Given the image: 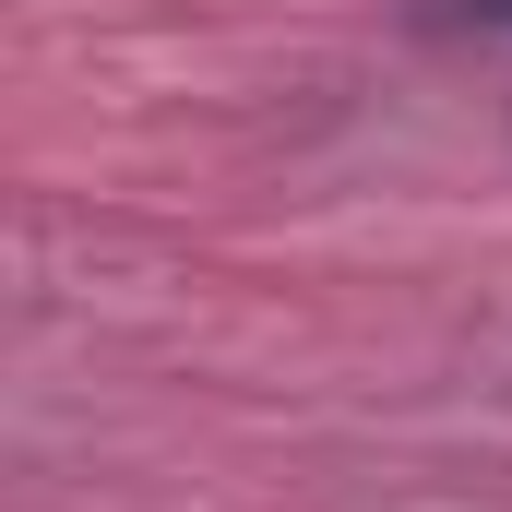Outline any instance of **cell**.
Returning a JSON list of instances; mask_svg holds the SVG:
<instances>
[{
  "label": "cell",
  "instance_id": "obj_1",
  "mask_svg": "<svg viewBox=\"0 0 512 512\" xmlns=\"http://www.w3.org/2000/svg\"><path fill=\"white\" fill-rule=\"evenodd\" d=\"M489 12H501V24H512V0H489Z\"/></svg>",
  "mask_w": 512,
  "mask_h": 512
}]
</instances>
